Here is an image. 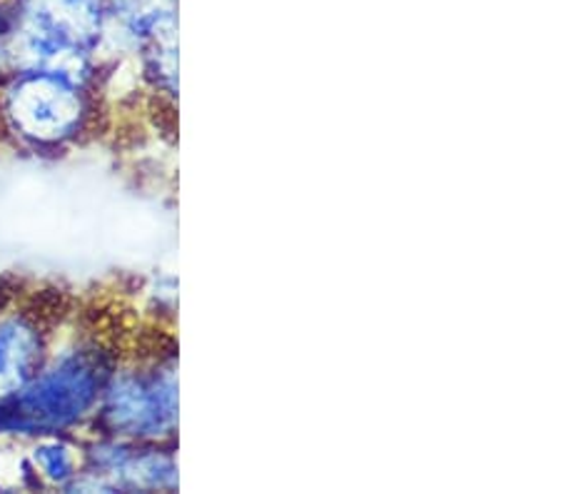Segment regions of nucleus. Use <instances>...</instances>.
Here are the masks:
<instances>
[{
    "mask_svg": "<svg viewBox=\"0 0 561 494\" xmlns=\"http://www.w3.org/2000/svg\"><path fill=\"white\" fill-rule=\"evenodd\" d=\"M98 398V370L85 357H66L41 375L15 402L5 427H60L78 420Z\"/></svg>",
    "mask_w": 561,
    "mask_h": 494,
    "instance_id": "1",
    "label": "nucleus"
},
{
    "mask_svg": "<svg viewBox=\"0 0 561 494\" xmlns=\"http://www.w3.org/2000/svg\"><path fill=\"white\" fill-rule=\"evenodd\" d=\"M8 111L18 130L35 140H62L83 118V101L72 78L33 70L8 95Z\"/></svg>",
    "mask_w": 561,
    "mask_h": 494,
    "instance_id": "2",
    "label": "nucleus"
},
{
    "mask_svg": "<svg viewBox=\"0 0 561 494\" xmlns=\"http://www.w3.org/2000/svg\"><path fill=\"white\" fill-rule=\"evenodd\" d=\"M107 420L123 435L152 437L175 422V380L165 377H125L107 394Z\"/></svg>",
    "mask_w": 561,
    "mask_h": 494,
    "instance_id": "3",
    "label": "nucleus"
},
{
    "mask_svg": "<svg viewBox=\"0 0 561 494\" xmlns=\"http://www.w3.org/2000/svg\"><path fill=\"white\" fill-rule=\"evenodd\" d=\"M41 337L28 322H0V398L23 388L38 363Z\"/></svg>",
    "mask_w": 561,
    "mask_h": 494,
    "instance_id": "4",
    "label": "nucleus"
},
{
    "mask_svg": "<svg viewBox=\"0 0 561 494\" xmlns=\"http://www.w3.org/2000/svg\"><path fill=\"white\" fill-rule=\"evenodd\" d=\"M35 460L41 462L43 472L48 474V478L56 480V482L68 480L70 474H72V472H70V470H72V462H70V457H68L66 449L58 447V445L38 449V452H35Z\"/></svg>",
    "mask_w": 561,
    "mask_h": 494,
    "instance_id": "5",
    "label": "nucleus"
}]
</instances>
